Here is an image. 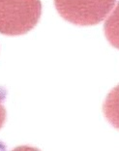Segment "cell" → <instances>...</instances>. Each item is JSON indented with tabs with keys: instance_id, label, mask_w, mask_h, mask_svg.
<instances>
[{
	"instance_id": "3",
	"label": "cell",
	"mask_w": 119,
	"mask_h": 151,
	"mask_svg": "<svg viewBox=\"0 0 119 151\" xmlns=\"http://www.w3.org/2000/svg\"><path fill=\"white\" fill-rule=\"evenodd\" d=\"M103 111L108 121L119 130V84L108 94L103 105Z\"/></svg>"
},
{
	"instance_id": "4",
	"label": "cell",
	"mask_w": 119,
	"mask_h": 151,
	"mask_svg": "<svg viewBox=\"0 0 119 151\" xmlns=\"http://www.w3.org/2000/svg\"><path fill=\"white\" fill-rule=\"evenodd\" d=\"M104 32L108 42L119 50V1L116 2L113 11L105 19Z\"/></svg>"
},
{
	"instance_id": "2",
	"label": "cell",
	"mask_w": 119,
	"mask_h": 151,
	"mask_svg": "<svg viewBox=\"0 0 119 151\" xmlns=\"http://www.w3.org/2000/svg\"><path fill=\"white\" fill-rule=\"evenodd\" d=\"M54 7L66 22L77 26L99 24L113 11L116 0H53Z\"/></svg>"
},
{
	"instance_id": "1",
	"label": "cell",
	"mask_w": 119,
	"mask_h": 151,
	"mask_svg": "<svg viewBox=\"0 0 119 151\" xmlns=\"http://www.w3.org/2000/svg\"><path fill=\"white\" fill-rule=\"evenodd\" d=\"M42 9L41 0H0V34L20 36L31 31Z\"/></svg>"
},
{
	"instance_id": "5",
	"label": "cell",
	"mask_w": 119,
	"mask_h": 151,
	"mask_svg": "<svg viewBox=\"0 0 119 151\" xmlns=\"http://www.w3.org/2000/svg\"><path fill=\"white\" fill-rule=\"evenodd\" d=\"M5 120H6V109L4 105H3L2 99L0 98V129L4 125Z\"/></svg>"
}]
</instances>
